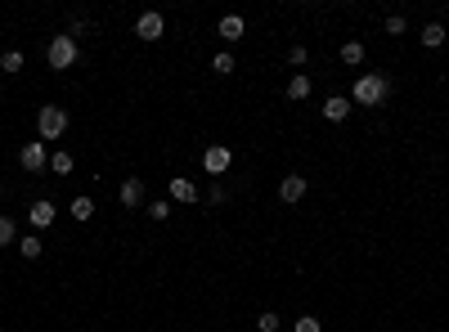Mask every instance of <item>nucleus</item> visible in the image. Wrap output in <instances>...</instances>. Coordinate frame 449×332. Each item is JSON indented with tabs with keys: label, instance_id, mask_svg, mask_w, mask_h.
Listing matches in <instances>:
<instances>
[{
	"label": "nucleus",
	"instance_id": "f257e3e1",
	"mask_svg": "<svg viewBox=\"0 0 449 332\" xmlns=\"http://www.w3.org/2000/svg\"><path fill=\"white\" fill-rule=\"evenodd\" d=\"M387 94H391L387 72H364V77L350 85V103H359V108H378V103H387Z\"/></svg>",
	"mask_w": 449,
	"mask_h": 332
},
{
	"label": "nucleus",
	"instance_id": "f03ea898",
	"mask_svg": "<svg viewBox=\"0 0 449 332\" xmlns=\"http://www.w3.org/2000/svg\"><path fill=\"white\" fill-rule=\"evenodd\" d=\"M45 59H50V68H72V63H77V36H55L45 45Z\"/></svg>",
	"mask_w": 449,
	"mask_h": 332
},
{
	"label": "nucleus",
	"instance_id": "7ed1b4c3",
	"mask_svg": "<svg viewBox=\"0 0 449 332\" xmlns=\"http://www.w3.org/2000/svg\"><path fill=\"white\" fill-rule=\"evenodd\" d=\"M36 131H41V139H59L68 131V113L55 108V103H45V108L36 113Z\"/></svg>",
	"mask_w": 449,
	"mask_h": 332
},
{
	"label": "nucleus",
	"instance_id": "20e7f679",
	"mask_svg": "<svg viewBox=\"0 0 449 332\" xmlns=\"http://www.w3.org/2000/svg\"><path fill=\"white\" fill-rule=\"evenodd\" d=\"M162 31H166V18L157 14V9L140 14V23H135V36H140V41H162Z\"/></svg>",
	"mask_w": 449,
	"mask_h": 332
},
{
	"label": "nucleus",
	"instance_id": "39448f33",
	"mask_svg": "<svg viewBox=\"0 0 449 332\" xmlns=\"http://www.w3.org/2000/svg\"><path fill=\"white\" fill-rule=\"evenodd\" d=\"M229 162H234V153L224 144H211L207 153H202V166H207V175H224L229 171Z\"/></svg>",
	"mask_w": 449,
	"mask_h": 332
},
{
	"label": "nucleus",
	"instance_id": "423d86ee",
	"mask_svg": "<svg viewBox=\"0 0 449 332\" xmlns=\"http://www.w3.org/2000/svg\"><path fill=\"white\" fill-rule=\"evenodd\" d=\"M55 202L50 198H41V202H31V211H27V220H31V229H50V224H55Z\"/></svg>",
	"mask_w": 449,
	"mask_h": 332
},
{
	"label": "nucleus",
	"instance_id": "0eeeda50",
	"mask_svg": "<svg viewBox=\"0 0 449 332\" xmlns=\"http://www.w3.org/2000/svg\"><path fill=\"white\" fill-rule=\"evenodd\" d=\"M350 94H333V99H324V122H346L350 117Z\"/></svg>",
	"mask_w": 449,
	"mask_h": 332
},
{
	"label": "nucleus",
	"instance_id": "6e6552de",
	"mask_svg": "<svg viewBox=\"0 0 449 332\" xmlns=\"http://www.w3.org/2000/svg\"><path fill=\"white\" fill-rule=\"evenodd\" d=\"M18 166H23V171H41V166H45V139H36V144H23V153H18Z\"/></svg>",
	"mask_w": 449,
	"mask_h": 332
},
{
	"label": "nucleus",
	"instance_id": "1a4fd4ad",
	"mask_svg": "<svg viewBox=\"0 0 449 332\" xmlns=\"http://www.w3.org/2000/svg\"><path fill=\"white\" fill-rule=\"evenodd\" d=\"M306 189H310V185H306L301 175H283V185H279V198H283V202H301V198H306Z\"/></svg>",
	"mask_w": 449,
	"mask_h": 332
},
{
	"label": "nucleus",
	"instance_id": "9d476101",
	"mask_svg": "<svg viewBox=\"0 0 449 332\" xmlns=\"http://www.w3.org/2000/svg\"><path fill=\"white\" fill-rule=\"evenodd\" d=\"M166 194L176 198V202H198V185L180 175V180H171V185H166Z\"/></svg>",
	"mask_w": 449,
	"mask_h": 332
},
{
	"label": "nucleus",
	"instance_id": "9b49d317",
	"mask_svg": "<svg viewBox=\"0 0 449 332\" xmlns=\"http://www.w3.org/2000/svg\"><path fill=\"white\" fill-rule=\"evenodd\" d=\"M144 202V180H122V207H140Z\"/></svg>",
	"mask_w": 449,
	"mask_h": 332
},
{
	"label": "nucleus",
	"instance_id": "f8f14e48",
	"mask_svg": "<svg viewBox=\"0 0 449 332\" xmlns=\"http://www.w3.org/2000/svg\"><path fill=\"white\" fill-rule=\"evenodd\" d=\"M287 99H297V103L310 99V77H306V72H297V77L287 81Z\"/></svg>",
	"mask_w": 449,
	"mask_h": 332
},
{
	"label": "nucleus",
	"instance_id": "ddd939ff",
	"mask_svg": "<svg viewBox=\"0 0 449 332\" xmlns=\"http://www.w3.org/2000/svg\"><path fill=\"white\" fill-rule=\"evenodd\" d=\"M220 36H224V41H238V36H243V18H238V14H224V18H220Z\"/></svg>",
	"mask_w": 449,
	"mask_h": 332
},
{
	"label": "nucleus",
	"instance_id": "4468645a",
	"mask_svg": "<svg viewBox=\"0 0 449 332\" xmlns=\"http://www.w3.org/2000/svg\"><path fill=\"white\" fill-rule=\"evenodd\" d=\"M422 45H427V50H441V45H445V27H441V23H427V27H422Z\"/></svg>",
	"mask_w": 449,
	"mask_h": 332
},
{
	"label": "nucleus",
	"instance_id": "2eb2a0df",
	"mask_svg": "<svg viewBox=\"0 0 449 332\" xmlns=\"http://www.w3.org/2000/svg\"><path fill=\"white\" fill-rule=\"evenodd\" d=\"M341 63L359 68V63H364V45H359V41H346V45H341Z\"/></svg>",
	"mask_w": 449,
	"mask_h": 332
},
{
	"label": "nucleus",
	"instance_id": "dca6fc26",
	"mask_svg": "<svg viewBox=\"0 0 449 332\" xmlns=\"http://www.w3.org/2000/svg\"><path fill=\"white\" fill-rule=\"evenodd\" d=\"M90 216H94V202H90V198H72V220L85 224Z\"/></svg>",
	"mask_w": 449,
	"mask_h": 332
},
{
	"label": "nucleus",
	"instance_id": "f3484780",
	"mask_svg": "<svg viewBox=\"0 0 449 332\" xmlns=\"http://www.w3.org/2000/svg\"><path fill=\"white\" fill-rule=\"evenodd\" d=\"M18 256H23V261H36V256H41V238H36V233H27V238L18 243Z\"/></svg>",
	"mask_w": 449,
	"mask_h": 332
},
{
	"label": "nucleus",
	"instance_id": "a211bd4d",
	"mask_svg": "<svg viewBox=\"0 0 449 332\" xmlns=\"http://www.w3.org/2000/svg\"><path fill=\"white\" fill-rule=\"evenodd\" d=\"M14 238H18V224H14V216H0V247H9Z\"/></svg>",
	"mask_w": 449,
	"mask_h": 332
},
{
	"label": "nucleus",
	"instance_id": "6ab92c4d",
	"mask_svg": "<svg viewBox=\"0 0 449 332\" xmlns=\"http://www.w3.org/2000/svg\"><path fill=\"white\" fill-rule=\"evenodd\" d=\"M211 72H220V77H229V72H234V55H229V50H220V55L211 59Z\"/></svg>",
	"mask_w": 449,
	"mask_h": 332
},
{
	"label": "nucleus",
	"instance_id": "aec40b11",
	"mask_svg": "<svg viewBox=\"0 0 449 332\" xmlns=\"http://www.w3.org/2000/svg\"><path fill=\"white\" fill-rule=\"evenodd\" d=\"M0 72H23V50H9V55L0 59Z\"/></svg>",
	"mask_w": 449,
	"mask_h": 332
},
{
	"label": "nucleus",
	"instance_id": "412c9836",
	"mask_svg": "<svg viewBox=\"0 0 449 332\" xmlns=\"http://www.w3.org/2000/svg\"><path fill=\"white\" fill-rule=\"evenodd\" d=\"M256 328H261V332H279V328H283V319L274 315V310H265V315L256 319Z\"/></svg>",
	"mask_w": 449,
	"mask_h": 332
},
{
	"label": "nucleus",
	"instance_id": "4be33fe9",
	"mask_svg": "<svg viewBox=\"0 0 449 332\" xmlns=\"http://www.w3.org/2000/svg\"><path fill=\"white\" fill-rule=\"evenodd\" d=\"M50 166H55V175H68V171H72V153H55Z\"/></svg>",
	"mask_w": 449,
	"mask_h": 332
},
{
	"label": "nucleus",
	"instance_id": "5701e85b",
	"mask_svg": "<svg viewBox=\"0 0 449 332\" xmlns=\"http://www.w3.org/2000/svg\"><path fill=\"white\" fill-rule=\"evenodd\" d=\"M287 59H292V68H306V63H310V50H306V45H292V50H287Z\"/></svg>",
	"mask_w": 449,
	"mask_h": 332
},
{
	"label": "nucleus",
	"instance_id": "b1692460",
	"mask_svg": "<svg viewBox=\"0 0 449 332\" xmlns=\"http://www.w3.org/2000/svg\"><path fill=\"white\" fill-rule=\"evenodd\" d=\"M297 332H324V324H319L315 315H301V319H297Z\"/></svg>",
	"mask_w": 449,
	"mask_h": 332
},
{
	"label": "nucleus",
	"instance_id": "393cba45",
	"mask_svg": "<svg viewBox=\"0 0 449 332\" xmlns=\"http://www.w3.org/2000/svg\"><path fill=\"white\" fill-rule=\"evenodd\" d=\"M148 216H153V220H166V216H171V202H162V198H157L153 207H148Z\"/></svg>",
	"mask_w": 449,
	"mask_h": 332
},
{
	"label": "nucleus",
	"instance_id": "a878e982",
	"mask_svg": "<svg viewBox=\"0 0 449 332\" xmlns=\"http://www.w3.org/2000/svg\"><path fill=\"white\" fill-rule=\"evenodd\" d=\"M207 202H211V207H220V202H224V185H220V180L207 189Z\"/></svg>",
	"mask_w": 449,
	"mask_h": 332
},
{
	"label": "nucleus",
	"instance_id": "bb28decb",
	"mask_svg": "<svg viewBox=\"0 0 449 332\" xmlns=\"http://www.w3.org/2000/svg\"><path fill=\"white\" fill-rule=\"evenodd\" d=\"M387 31H391V36H400V31H404V14H391L387 18Z\"/></svg>",
	"mask_w": 449,
	"mask_h": 332
}]
</instances>
